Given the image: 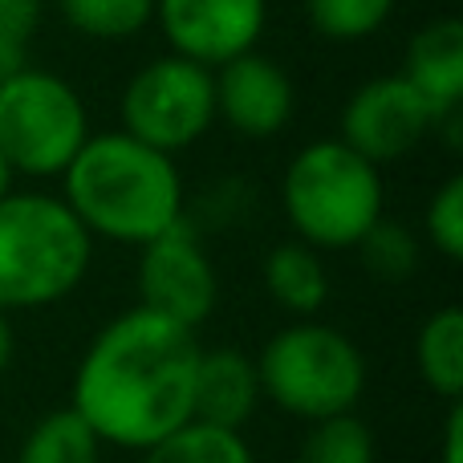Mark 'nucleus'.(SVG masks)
<instances>
[{
	"instance_id": "f257e3e1",
	"label": "nucleus",
	"mask_w": 463,
	"mask_h": 463,
	"mask_svg": "<svg viewBox=\"0 0 463 463\" xmlns=\"http://www.w3.org/2000/svg\"><path fill=\"white\" fill-rule=\"evenodd\" d=\"M200 337L143 305L90 342L73 378V411L102 443L146 451L192 419Z\"/></svg>"
},
{
	"instance_id": "f03ea898",
	"label": "nucleus",
	"mask_w": 463,
	"mask_h": 463,
	"mask_svg": "<svg viewBox=\"0 0 463 463\" xmlns=\"http://www.w3.org/2000/svg\"><path fill=\"white\" fill-rule=\"evenodd\" d=\"M61 200L81 228L114 244L143 248L187 216L175 159L122 130L90 135L61 171Z\"/></svg>"
},
{
	"instance_id": "7ed1b4c3",
	"label": "nucleus",
	"mask_w": 463,
	"mask_h": 463,
	"mask_svg": "<svg viewBox=\"0 0 463 463\" xmlns=\"http://www.w3.org/2000/svg\"><path fill=\"white\" fill-rule=\"evenodd\" d=\"M94 236L61 195L8 192L0 200V313L41 309L81 285Z\"/></svg>"
},
{
	"instance_id": "20e7f679",
	"label": "nucleus",
	"mask_w": 463,
	"mask_h": 463,
	"mask_svg": "<svg viewBox=\"0 0 463 463\" xmlns=\"http://www.w3.org/2000/svg\"><path fill=\"white\" fill-rule=\"evenodd\" d=\"M280 208L297 240L317 252L354 248L383 220V167L342 138L301 146L280 179Z\"/></svg>"
},
{
	"instance_id": "39448f33",
	"label": "nucleus",
	"mask_w": 463,
	"mask_h": 463,
	"mask_svg": "<svg viewBox=\"0 0 463 463\" xmlns=\"http://www.w3.org/2000/svg\"><path fill=\"white\" fill-rule=\"evenodd\" d=\"M260 394H269L285 415L297 419H334L350 415L366 391V358L334 326L297 321L269 337L256 358Z\"/></svg>"
},
{
	"instance_id": "423d86ee",
	"label": "nucleus",
	"mask_w": 463,
	"mask_h": 463,
	"mask_svg": "<svg viewBox=\"0 0 463 463\" xmlns=\"http://www.w3.org/2000/svg\"><path fill=\"white\" fill-rule=\"evenodd\" d=\"M86 138V102L65 78L24 65L0 81V151L13 171L61 175Z\"/></svg>"
},
{
	"instance_id": "0eeeda50",
	"label": "nucleus",
	"mask_w": 463,
	"mask_h": 463,
	"mask_svg": "<svg viewBox=\"0 0 463 463\" xmlns=\"http://www.w3.org/2000/svg\"><path fill=\"white\" fill-rule=\"evenodd\" d=\"M122 135L175 155L200 143L216 122V86L212 70L187 61V57H151L135 78L127 81L118 102Z\"/></svg>"
},
{
	"instance_id": "6e6552de",
	"label": "nucleus",
	"mask_w": 463,
	"mask_h": 463,
	"mask_svg": "<svg viewBox=\"0 0 463 463\" xmlns=\"http://www.w3.org/2000/svg\"><path fill=\"white\" fill-rule=\"evenodd\" d=\"M138 293H143V309L163 313L187 329H195L216 309V269L200 244V228L187 216L143 244Z\"/></svg>"
},
{
	"instance_id": "1a4fd4ad",
	"label": "nucleus",
	"mask_w": 463,
	"mask_h": 463,
	"mask_svg": "<svg viewBox=\"0 0 463 463\" xmlns=\"http://www.w3.org/2000/svg\"><path fill=\"white\" fill-rule=\"evenodd\" d=\"M435 130V110L402 73L370 78L342 110V143L374 167L399 163Z\"/></svg>"
},
{
	"instance_id": "9d476101",
	"label": "nucleus",
	"mask_w": 463,
	"mask_h": 463,
	"mask_svg": "<svg viewBox=\"0 0 463 463\" xmlns=\"http://www.w3.org/2000/svg\"><path fill=\"white\" fill-rule=\"evenodd\" d=\"M269 21V0H155V24L171 53L220 70L240 53H252Z\"/></svg>"
},
{
	"instance_id": "9b49d317",
	"label": "nucleus",
	"mask_w": 463,
	"mask_h": 463,
	"mask_svg": "<svg viewBox=\"0 0 463 463\" xmlns=\"http://www.w3.org/2000/svg\"><path fill=\"white\" fill-rule=\"evenodd\" d=\"M212 86H216V118H224L244 138L280 135L297 110L293 78L256 49L212 70Z\"/></svg>"
},
{
	"instance_id": "f8f14e48",
	"label": "nucleus",
	"mask_w": 463,
	"mask_h": 463,
	"mask_svg": "<svg viewBox=\"0 0 463 463\" xmlns=\"http://www.w3.org/2000/svg\"><path fill=\"white\" fill-rule=\"evenodd\" d=\"M402 78L427 98L435 122L463 114V21L435 16L411 37Z\"/></svg>"
},
{
	"instance_id": "ddd939ff",
	"label": "nucleus",
	"mask_w": 463,
	"mask_h": 463,
	"mask_svg": "<svg viewBox=\"0 0 463 463\" xmlns=\"http://www.w3.org/2000/svg\"><path fill=\"white\" fill-rule=\"evenodd\" d=\"M260 402V374L256 362L240 350H203L195 366L192 419L224 431H240Z\"/></svg>"
},
{
	"instance_id": "4468645a",
	"label": "nucleus",
	"mask_w": 463,
	"mask_h": 463,
	"mask_svg": "<svg viewBox=\"0 0 463 463\" xmlns=\"http://www.w3.org/2000/svg\"><path fill=\"white\" fill-rule=\"evenodd\" d=\"M264 288L280 309L297 313V317H313L329 297L326 260H321L317 248L301 244V240L277 244L264 256Z\"/></svg>"
},
{
	"instance_id": "2eb2a0df",
	"label": "nucleus",
	"mask_w": 463,
	"mask_h": 463,
	"mask_svg": "<svg viewBox=\"0 0 463 463\" xmlns=\"http://www.w3.org/2000/svg\"><path fill=\"white\" fill-rule=\"evenodd\" d=\"M415 366L435 394L451 402L463 394V313L456 305H443L423 321L415 337Z\"/></svg>"
},
{
	"instance_id": "dca6fc26",
	"label": "nucleus",
	"mask_w": 463,
	"mask_h": 463,
	"mask_svg": "<svg viewBox=\"0 0 463 463\" xmlns=\"http://www.w3.org/2000/svg\"><path fill=\"white\" fill-rule=\"evenodd\" d=\"M102 439L73 407L45 415L21 443L16 463H98Z\"/></svg>"
},
{
	"instance_id": "f3484780",
	"label": "nucleus",
	"mask_w": 463,
	"mask_h": 463,
	"mask_svg": "<svg viewBox=\"0 0 463 463\" xmlns=\"http://www.w3.org/2000/svg\"><path fill=\"white\" fill-rule=\"evenodd\" d=\"M143 463H252V451L240 439V431L187 419L171 435L143 451Z\"/></svg>"
},
{
	"instance_id": "a211bd4d",
	"label": "nucleus",
	"mask_w": 463,
	"mask_h": 463,
	"mask_svg": "<svg viewBox=\"0 0 463 463\" xmlns=\"http://www.w3.org/2000/svg\"><path fill=\"white\" fill-rule=\"evenodd\" d=\"M73 33L94 41H127L155 21V0H57Z\"/></svg>"
},
{
	"instance_id": "6ab92c4d",
	"label": "nucleus",
	"mask_w": 463,
	"mask_h": 463,
	"mask_svg": "<svg viewBox=\"0 0 463 463\" xmlns=\"http://www.w3.org/2000/svg\"><path fill=\"white\" fill-rule=\"evenodd\" d=\"M297 463H374V435L354 411L317 419L301 439Z\"/></svg>"
},
{
	"instance_id": "aec40b11",
	"label": "nucleus",
	"mask_w": 463,
	"mask_h": 463,
	"mask_svg": "<svg viewBox=\"0 0 463 463\" xmlns=\"http://www.w3.org/2000/svg\"><path fill=\"white\" fill-rule=\"evenodd\" d=\"M358 260L383 285H402V280L415 277L419 269V240L411 236V228L394 224V220H378L366 236L358 240Z\"/></svg>"
},
{
	"instance_id": "412c9836",
	"label": "nucleus",
	"mask_w": 463,
	"mask_h": 463,
	"mask_svg": "<svg viewBox=\"0 0 463 463\" xmlns=\"http://www.w3.org/2000/svg\"><path fill=\"white\" fill-rule=\"evenodd\" d=\"M394 0H305L313 33L326 41H366L391 21Z\"/></svg>"
},
{
	"instance_id": "4be33fe9",
	"label": "nucleus",
	"mask_w": 463,
	"mask_h": 463,
	"mask_svg": "<svg viewBox=\"0 0 463 463\" xmlns=\"http://www.w3.org/2000/svg\"><path fill=\"white\" fill-rule=\"evenodd\" d=\"M41 24V0H0V81L29 65V41Z\"/></svg>"
},
{
	"instance_id": "5701e85b",
	"label": "nucleus",
	"mask_w": 463,
	"mask_h": 463,
	"mask_svg": "<svg viewBox=\"0 0 463 463\" xmlns=\"http://www.w3.org/2000/svg\"><path fill=\"white\" fill-rule=\"evenodd\" d=\"M427 236L448 260L463 256V175H451L427 203Z\"/></svg>"
},
{
	"instance_id": "b1692460",
	"label": "nucleus",
	"mask_w": 463,
	"mask_h": 463,
	"mask_svg": "<svg viewBox=\"0 0 463 463\" xmlns=\"http://www.w3.org/2000/svg\"><path fill=\"white\" fill-rule=\"evenodd\" d=\"M463 407L456 402L448 415V427H443V463H463Z\"/></svg>"
},
{
	"instance_id": "393cba45",
	"label": "nucleus",
	"mask_w": 463,
	"mask_h": 463,
	"mask_svg": "<svg viewBox=\"0 0 463 463\" xmlns=\"http://www.w3.org/2000/svg\"><path fill=\"white\" fill-rule=\"evenodd\" d=\"M13 362V326H8V313H0V374Z\"/></svg>"
},
{
	"instance_id": "a878e982",
	"label": "nucleus",
	"mask_w": 463,
	"mask_h": 463,
	"mask_svg": "<svg viewBox=\"0 0 463 463\" xmlns=\"http://www.w3.org/2000/svg\"><path fill=\"white\" fill-rule=\"evenodd\" d=\"M13 175H16V171H13V167H8L5 151H0V200H5V195H8V192H13Z\"/></svg>"
}]
</instances>
